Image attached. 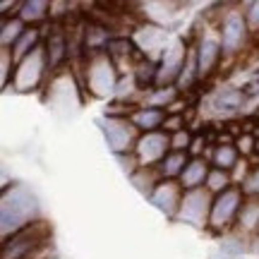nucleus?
I'll return each instance as SVG.
<instances>
[{"label":"nucleus","instance_id":"a211bd4d","mask_svg":"<svg viewBox=\"0 0 259 259\" xmlns=\"http://www.w3.org/2000/svg\"><path fill=\"white\" fill-rule=\"evenodd\" d=\"M38 46H41V29L27 27L24 34L19 36V41L12 46V60H15V65H19L24 58H29Z\"/></svg>","mask_w":259,"mask_h":259},{"label":"nucleus","instance_id":"0eeeda50","mask_svg":"<svg viewBox=\"0 0 259 259\" xmlns=\"http://www.w3.org/2000/svg\"><path fill=\"white\" fill-rule=\"evenodd\" d=\"M187 48L190 46H185L180 36H173L168 41L166 51H163V56L158 60L156 87H176L178 77H180V70H183V65H185Z\"/></svg>","mask_w":259,"mask_h":259},{"label":"nucleus","instance_id":"dca6fc26","mask_svg":"<svg viewBox=\"0 0 259 259\" xmlns=\"http://www.w3.org/2000/svg\"><path fill=\"white\" fill-rule=\"evenodd\" d=\"M209 170H211V166H209V161L204 156H194L190 158V163H187V168L183 170V176H180V185H183V190H199V187H204V183H206V178H209Z\"/></svg>","mask_w":259,"mask_h":259},{"label":"nucleus","instance_id":"2eb2a0df","mask_svg":"<svg viewBox=\"0 0 259 259\" xmlns=\"http://www.w3.org/2000/svg\"><path fill=\"white\" fill-rule=\"evenodd\" d=\"M44 51H46V65H48V70H56L58 65L63 63L65 58H67V53H70L67 34H63L58 24H53V31L48 34L46 44H44Z\"/></svg>","mask_w":259,"mask_h":259},{"label":"nucleus","instance_id":"473e14b6","mask_svg":"<svg viewBox=\"0 0 259 259\" xmlns=\"http://www.w3.org/2000/svg\"><path fill=\"white\" fill-rule=\"evenodd\" d=\"M240 89H242V94L247 96V101H250V99H254V96H259V72L254 74L252 79H247Z\"/></svg>","mask_w":259,"mask_h":259},{"label":"nucleus","instance_id":"9b49d317","mask_svg":"<svg viewBox=\"0 0 259 259\" xmlns=\"http://www.w3.org/2000/svg\"><path fill=\"white\" fill-rule=\"evenodd\" d=\"M183 197H185V190L180 185V180H161L149 199H151V204L156 206L158 211L166 213L168 219H178Z\"/></svg>","mask_w":259,"mask_h":259},{"label":"nucleus","instance_id":"cd10ccee","mask_svg":"<svg viewBox=\"0 0 259 259\" xmlns=\"http://www.w3.org/2000/svg\"><path fill=\"white\" fill-rule=\"evenodd\" d=\"M194 137L190 135V130H180L176 135H170V151H187L190 154V147H192Z\"/></svg>","mask_w":259,"mask_h":259},{"label":"nucleus","instance_id":"5701e85b","mask_svg":"<svg viewBox=\"0 0 259 259\" xmlns=\"http://www.w3.org/2000/svg\"><path fill=\"white\" fill-rule=\"evenodd\" d=\"M238 163H240V151L235 149V142H231V144H216L213 147V151H211L213 168H221V170L233 173Z\"/></svg>","mask_w":259,"mask_h":259},{"label":"nucleus","instance_id":"f704fd0d","mask_svg":"<svg viewBox=\"0 0 259 259\" xmlns=\"http://www.w3.org/2000/svg\"><path fill=\"white\" fill-rule=\"evenodd\" d=\"M257 151H259V139H257Z\"/></svg>","mask_w":259,"mask_h":259},{"label":"nucleus","instance_id":"6e6552de","mask_svg":"<svg viewBox=\"0 0 259 259\" xmlns=\"http://www.w3.org/2000/svg\"><path fill=\"white\" fill-rule=\"evenodd\" d=\"M135 154L139 158V166L142 168H156L161 166V161L170 154V135L163 130L156 132H144L139 137Z\"/></svg>","mask_w":259,"mask_h":259},{"label":"nucleus","instance_id":"7ed1b4c3","mask_svg":"<svg viewBox=\"0 0 259 259\" xmlns=\"http://www.w3.org/2000/svg\"><path fill=\"white\" fill-rule=\"evenodd\" d=\"M242 204H245V192L240 190V185H233L231 190H226L223 194L213 197L209 228L213 233H228L238 223Z\"/></svg>","mask_w":259,"mask_h":259},{"label":"nucleus","instance_id":"f3484780","mask_svg":"<svg viewBox=\"0 0 259 259\" xmlns=\"http://www.w3.org/2000/svg\"><path fill=\"white\" fill-rule=\"evenodd\" d=\"M168 113L161 111V108H147V106H139L137 111L130 115L132 125L144 135V132H156V130H163V122H166Z\"/></svg>","mask_w":259,"mask_h":259},{"label":"nucleus","instance_id":"7c9ffc66","mask_svg":"<svg viewBox=\"0 0 259 259\" xmlns=\"http://www.w3.org/2000/svg\"><path fill=\"white\" fill-rule=\"evenodd\" d=\"M240 190L245 192V197H259V166H254L247 173V178L242 180Z\"/></svg>","mask_w":259,"mask_h":259},{"label":"nucleus","instance_id":"f8f14e48","mask_svg":"<svg viewBox=\"0 0 259 259\" xmlns=\"http://www.w3.org/2000/svg\"><path fill=\"white\" fill-rule=\"evenodd\" d=\"M132 41H135V46L139 48V53L147 58V60H154V63H158L170 38H168L166 29L149 24V27H142V29H139Z\"/></svg>","mask_w":259,"mask_h":259},{"label":"nucleus","instance_id":"39448f33","mask_svg":"<svg viewBox=\"0 0 259 259\" xmlns=\"http://www.w3.org/2000/svg\"><path fill=\"white\" fill-rule=\"evenodd\" d=\"M211 204H213V194L206 187L199 190H187L180 204V211H178L176 221H183L192 228H209V216H211Z\"/></svg>","mask_w":259,"mask_h":259},{"label":"nucleus","instance_id":"4be33fe9","mask_svg":"<svg viewBox=\"0 0 259 259\" xmlns=\"http://www.w3.org/2000/svg\"><path fill=\"white\" fill-rule=\"evenodd\" d=\"M238 231L240 233H259V197H245V204L238 216Z\"/></svg>","mask_w":259,"mask_h":259},{"label":"nucleus","instance_id":"393cba45","mask_svg":"<svg viewBox=\"0 0 259 259\" xmlns=\"http://www.w3.org/2000/svg\"><path fill=\"white\" fill-rule=\"evenodd\" d=\"M27 24L19 17H3V27H0V48H12L19 41V36L24 34Z\"/></svg>","mask_w":259,"mask_h":259},{"label":"nucleus","instance_id":"c756f323","mask_svg":"<svg viewBox=\"0 0 259 259\" xmlns=\"http://www.w3.org/2000/svg\"><path fill=\"white\" fill-rule=\"evenodd\" d=\"M235 149L240 151L242 158H247V156H252V154L257 151V139L252 137L250 132H242L240 137L235 139Z\"/></svg>","mask_w":259,"mask_h":259},{"label":"nucleus","instance_id":"f257e3e1","mask_svg":"<svg viewBox=\"0 0 259 259\" xmlns=\"http://www.w3.org/2000/svg\"><path fill=\"white\" fill-rule=\"evenodd\" d=\"M38 219V199L27 185L5 187L0 202V221H3V242L12 235L27 231Z\"/></svg>","mask_w":259,"mask_h":259},{"label":"nucleus","instance_id":"9d476101","mask_svg":"<svg viewBox=\"0 0 259 259\" xmlns=\"http://www.w3.org/2000/svg\"><path fill=\"white\" fill-rule=\"evenodd\" d=\"M44 70H48L46 51H44V46H38L31 56L24 58V60L17 65V70H15V89H17V92H31L38 84Z\"/></svg>","mask_w":259,"mask_h":259},{"label":"nucleus","instance_id":"423d86ee","mask_svg":"<svg viewBox=\"0 0 259 259\" xmlns=\"http://www.w3.org/2000/svg\"><path fill=\"white\" fill-rule=\"evenodd\" d=\"M46 235L48 231L41 221L29 226L27 231L17 233L3 242V259H31V254L46 242Z\"/></svg>","mask_w":259,"mask_h":259},{"label":"nucleus","instance_id":"4468645a","mask_svg":"<svg viewBox=\"0 0 259 259\" xmlns=\"http://www.w3.org/2000/svg\"><path fill=\"white\" fill-rule=\"evenodd\" d=\"M223 56L221 36H204L197 46V63H199V79H206L213 72Z\"/></svg>","mask_w":259,"mask_h":259},{"label":"nucleus","instance_id":"2f4dec72","mask_svg":"<svg viewBox=\"0 0 259 259\" xmlns=\"http://www.w3.org/2000/svg\"><path fill=\"white\" fill-rule=\"evenodd\" d=\"M180 130H185V115H168L166 122H163V132L176 135Z\"/></svg>","mask_w":259,"mask_h":259},{"label":"nucleus","instance_id":"aec40b11","mask_svg":"<svg viewBox=\"0 0 259 259\" xmlns=\"http://www.w3.org/2000/svg\"><path fill=\"white\" fill-rule=\"evenodd\" d=\"M176 101H180V92H178V87H154L151 92L144 94V103L142 106H147V108H170Z\"/></svg>","mask_w":259,"mask_h":259},{"label":"nucleus","instance_id":"a878e982","mask_svg":"<svg viewBox=\"0 0 259 259\" xmlns=\"http://www.w3.org/2000/svg\"><path fill=\"white\" fill-rule=\"evenodd\" d=\"M233 185H235V183H233L231 173H228V170H221V168H213V166H211V170H209L206 183H204V187H206L213 197H219V194H223L226 190H231Z\"/></svg>","mask_w":259,"mask_h":259},{"label":"nucleus","instance_id":"ddd939ff","mask_svg":"<svg viewBox=\"0 0 259 259\" xmlns=\"http://www.w3.org/2000/svg\"><path fill=\"white\" fill-rule=\"evenodd\" d=\"M245 103H247V96L242 94L240 87H223L209 96V108L216 115H233V113L242 111Z\"/></svg>","mask_w":259,"mask_h":259},{"label":"nucleus","instance_id":"1a4fd4ad","mask_svg":"<svg viewBox=\"0 0 259 259\" xmlns=\"http://www.w3.org/2000/svg\"><path fill=\"white\" fill-rule=\"evenodd\" d=\"M247 34H250V27H247V22H245L242 10H231V12H226L221 31H219L223 53H226V56H235V53L245 46Z\"/></svg>","mask_w":259,"mask_h":259},{"label":"nucleus","instance_id":"b1692460","mask_svg":"<svg viewBox=\"0 0 259 259\" xmlns=\"http://www.w3.org/2000/svg\"><path fill=\"white\" fill-rule=\"evenodd\" d=\"M48 10H51V5H48L46 0H24L17 12V17L27 27H36L38 22H46L48 19Z\"/></svg>","mask_w":259,"mask_h":259},{"label":"nucleus","instance_id":"bb28decb","mask_svg":"<svg viewBox=\"0 0 259 259\" xmlns=\"http://www.w3.org/2000/svg\"><path fill=\"white\" fill-rule=\"evenodd\" d=\"M139 92H142V89H139L135 74H120V82L115 87L113 99H115V101H130V99H135Z\"/></svg>","mask_w":259,"mask_h":259},{"label":"nucleus","instance_id":"6ab92c4d","mask_svg":"<svg viewBox=\"0 0 259 259\" xmlns=\"http://www.w3.org/2000/svg\"><path fill=\"white\" fill-rule=\"evenodd\" d=\"M199 82V63H197V46H190L187 48V58H185V65L180 70V77H178V92H190L194 84Z\"/></svg>","mask_w":259,"mask_h":259},{"label":"nucleus","instance_id":"72a5a7b5","mask_svg":"<svg viewBox=\"0 0 259 259\" xmlns=\"http://www.w3.org/2000/svg\"><path fill=\"white\" fill-rule=\"evenodd\" d=\"M252 252H257V254H259V233L254 235V245H252Z\"/></svg>","mask_w":259,"mask_h":259},{"label":"nucleus","instance_id":"c85d7f7f","mask_svg":"<svg viewBox=\"0 0 259 259\" xmlns=\"http://www.w3.org/2000/svg\"><path fill=\"white\" fill-rule=\"evenodd\" d=\"M242 15H245V22H247V27H250V34H257L259 31V0L245 3V5H242Z\"/></svg>","mask_w":259,"mask_h":259},{"label":"nucleus","instance_id":"412c9836","mask_svg":"<svg viewBox=\"0 0 259 259\" xmlns=\"http://www.w3.org/2000/svg\"><path fill=\"white\" fill-rule=\"evenodd\" d=\"M190 154L187 151H170L163 161H161V166H158V173H161V178L163 180H180V176H183V170L187 168V163H190Z\"/></svg>","mask_w":259,"mask_h":259},{"label":"nucleus","instance_id":"f03ea898","mask_svg":"<svg viewBox=\"0 0 259 259\" xmlns=\"http://www.w3.org/2000/svg\"><path fill=\"white\" fill-rule=\"evenodd\" d=\"M96 125L101 127L103 139H106L108 149L113 151V156L132 154L135 147H137L139 137H142V132L132 125L130 118H115V115H106L103 113L101 118L96 120Z\"/></svg>","mask_w":259,"mask_h":259},{"label":"nucleus","instance_id":"20e7f679","mask_svg":"<svg viewBox=\"0 0 259 259\" xmlns=\"http://www.w3.org/2000/svg\"><path fill=\"white\" fill-rule=\"evenodd\" d=\"M87 79H89V89L96 96H113L115 94V87L120 82V77H118V67L108 58V53H94V56H89Z\"/></svg>","mask_w":259,"mask_h":259}]
</instances>
